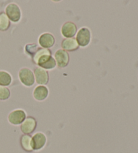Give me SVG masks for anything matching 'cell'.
Masks as SVG:
<instances>
[{"label":"cell","instance_id":"obj_8","mask_svg":"<svg viewBox=\"0 0 138 153\" xmlns=\"http://www.w3.org/2000/svg\"><path fill=\"white\" fill-rule=\"evenodd\" d=\"M54 59L57 65L61 68L67 66L70 62V55L68 53L62 49H58L55 53Z\"/></svg>","mask_w":138,"mask_h":153},{"label":"cell","instance_id":"obj_10","mask_svg":"<svg viewBox=\"0 0 138 153\" xmlns=\"http://www.w3.org/2000/svg\"><path fill=\"white\" fill-rule=\"evenodd\" d=\"M39 43L42 48L49 49L55 45V39L52 34L49 33H44L40 35L39 38Z\"/></svg>","mask_w":138,"mask_h":153},{"label":"cell","instance_id":"obj_11","mask_svg":"<svg viewBox=\"0 0 138 153\" xmlns=\"http://www.w3.org/2000/svg\"><path fill=\"white\" fill-rule=\"evenodd\" d=\"M78 30L76 24L72 22H66L61 28V33L63 36L67 38H73Z\"/></svg>","mask_w":138,"mask_h":153},{"label":"cell","instance_id":"obj_9","mask_svg":"<svg viewBox=\"0 0 138 153\" xmlns=\"http://www.w3.org/2000/svg\"><path fill=\"white\" fill-rule=\"evenodd\" d=\"M33 73L36 83L39 85L44 86L49 82V75L47 70L38 66L34 68Z\"/></svg>","mask_w":138,"mask_h":153},{"label":"cell","instance_id":"obj_1","mask_svg":"<svg viewBox=\"0 0 138 153\" xmlns=\"http://www.w3.org/2000/svg\"><path fill=\"white\" fill-rule=\"evenodd\" d=\"M32 59L34 64L39 65V67L47 71L54 69L57 65L54 57H52L51 51L42 47L37 49L35 53L32 57Z\"/></svg>","mask_w":138,"mask_h":153},{"label":"cell","instance_id":"obj_15","mask_svg":"<svg viewBox=\"0 0 138 153\" xmlns=\"http://www.w3.org/2000/svg\"><path fill=\"white\" fill-rule=\"evenodd\" d=\"M12 78L10 74L6 71L0 70V86H9L12 83Z\"/></svg>","mask_w":138,"mask_h":153},{"label":"cell","instance_id":"obj_12","mask_svg":"<svg viewBox=\"0 0 138 153\" xmlns=\"http://www.w3.org/2000/svg\"><path fill=\"white\" fill-rule=\"evenodd\" d=\"M49 89L45 86H37L33 91L34 99L38 101H42L47 98L49 95Z\"/></svg>","mask_w":138,"mask_h":153},{"label":"cell","instance_id":"obj_7","mask_svg":"<svg viewBox=\"0 0 138 153\" xmlns=\"http://www.w3.org/2000/svg\"><path fill=\"white\" fill-rule=\"evenodd\" d=\"M37 126V121L36 119L28 116L26 117L25 120L20 125V130L24 134H28L30 135V134L33 133L34 131L35 130Z\"/></svg>","mask_w":138,"mask_h":153},{"label":"cell","instance_id":"obj_4","mask_svg":"<svg viewBox=\"0 0 138 153\" xmlns=\"http://www.w3.org/2000/svg\"><path fill=\"white\" fill-rule=\"evenodd\" d=\"M26 118V113L23 109H17L10 112L7 117L9 123L13 126H19Z\"/></svg>","mask_w":138,"mask_h":153},{"label":"cell","instance_id":"obj_3","mask_svg":"<svg viewBox=\"0 0 138 153\" xmlns=\"http://www.w3.org/2000/svg\"><path fill=\"white\" fill-rule=\"evenodd\" d=\"M6 14L9 20L13 22H18L22 16L20 7L15 3H11L7 5L6 7Z\"/></svg>","mask_w":138,"mask_h":153},{"label":"cell","instance_id":"obj_5","mask_svg":"<svg viewBox=\"0 0 138 153\" xmlns=\"http://www.w3.org/2000/svg\"><path fill=\"white\" fill-rule=\"evenodd\" d=\"M76 41L78 45L85 47L88 45L91 40V32L87 27H82L78 31L76 35Z\"/></svg>","mask_w":138,"mask_h":153},{"label":"cell","instance_id":"obj_16","mask_svg":"<svg viewBox=\"0 0 138 153\" xmlns=\"http://www.w3.org/2000/svg\"><path fill=\"white\" fill-rule=\"evenodd\" d=\"M10 20L4 12L0 13V30L6 31L10 28Z\"/></svg>","mask_w":138,"mask_h":153},{"label":"cell","instance_id":"obj_14","mask_svg":"<svg viewBox=\"0 0 138 153\" xmlns=\"http://www.w3.org/2000/svg\"><path fill=\"white\" fill-rule=\"evenodd\" d=\"M32 136L28 134H23L20 137V145L22 149L26 152H31L33 151V148H32Z\"/></svg>","mask_w":138,"mask_h":153},{"label":"cell","instance_id":"obj_2","mask_svg":"<svg viewBox=\"0 0 138 153\" xmlns=\"http://www.w3.org/2000/svg\"><path fill=\"white\" fill-rule=\"evenodd\" d=\"M18 78L23 85L26 86H32L34 84L35 78L33 71L28 68H23L18 72Z\"/></svg>","mask_w":138,"mask_h":153},{"label":"cell","instance_id":"obj_13","mask_svg":"<svg viewBox=\"0 0 138 153\" xmlns=\"http://www.w3.org/2000/svg\"><path fill=\"white\" fill-rule=\"evenodd\" d=\"M62 47L66 51H74L79 48V45L75 38H67L62 41Z\"/></svg>","mask_w":138,"mask_h":153},{"label":"cell","instance_id":"obj_6","mask_svg":"<svg viewBox=\"0 0 138 153\" xmlns=\"http://www.w3.org/2000/svg\"><path fill=\"white\" fill-rule=\"evenodd\" d=\"M31 143L33 151H39L46 145L47 137L44 133L36 132L32 136Z\"/></svg>","mask_w":138,"mask_h":153},{"label":"cell","instance_id":"obj_17","mask_svg":"<svg viewBox=\"0 0 138 153\" xmlns=\"http://www.w3.org/2000/svg\"><path fill=\"white\" fill-rule=\"evenodd\" d=\"M10 91L6 86H0V100L4 101L10 98Z\"/></svg>","mask_w":138,"mask_h":153},{"label":"cell","instance_id":"obj_18","mask_svg":"<svg viewBox=\"0 0 138 153\" xmlns=\"http://www.w3.org/2000/svg\"><path fill=\"white\" fill-rule=\"evenodd\" d=\"M38 48L39 47L36 44H28L25 46V52L32 58Z\"/></svg>","mask_w":138,"mask_h":153}]
</instances>
